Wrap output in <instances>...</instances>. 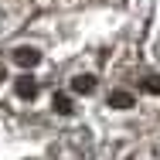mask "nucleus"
Returning a JSON list of instances; mask_svg holds the SVG:
<instances>
[{"label":"nucleus","instance_id":"obj_1","mask_svg":"<svg viewBox=\"0 0 160 160\" xmlns=\"http://www.w3.org/2000/svg\"><path fill=\"white\" fill-rule=\"evenodd\" d=\"M10 58L21 65V68H34V65L41 62V51H38V48H28V44H21V48H14Z\"/></svg>","mask_w":160,"mask_h":160},{"label":"nucleus","instance_id":"obj_2","mask_svg":"<svg viewBox=\"0 0 160 160\" xmlns=\"http://www.w3.org/2000/svg\"><path fill=\"white\" fill-rule=\"evenodd\" d=\"M14 92H17L21 99H34L38 96V82H34L31 75H21V78L14 82Z\"/></svg>","mask_w":160,"mask_h":160},{"label":"nucleus","instance_id":"obj_3","mask_svg":"<svg viewBox=\"0 0 160 160\" xmlns=\"http://www.w3.org/2000/svg\"><path fill=\"white\" fill-rule=\"evenodd\" d=\"M72 92H78V96L96 92V78H92V75H75V78H72Z\"/></svg>","mask_w":160,"mask_h":160},{"label":"nucleus","instance_id":"obj_4","mask_svg":"<svg viewBox=\"0 0 160 160\" xmlns=\"http://www.w3.org/2000/svg\"><path fill=\"white\" fill-rule=\"evenodd\" d=\"M109 106L112 109H129V106H136V99L129 96L126 89H116V92H109Z\"/></svg>","mask_w":160,"mask_h":160},{"label":"nucleus","instance_id":"obj_5","mask_svg":"<svg viewBox=\"0 0 160 160\" xmlns=\"http://www.w3.org/2000/svg\"><path fill=\"white\" fill-rule=\"evenodd\" d=\"M55 112H58V116H72V112H75V102L65 96V92H58V96H55Z\"/></svg>","mask_w":160,"mask_h":160},{"label":"nucleus","instance_id":"obj_6","mask_svg":"<svg viewBox=\"0 0 160 160\" xmlns=\"http://www.w3.org/2000/svg\"><path fill=\"white\" fill-rule=\"evenodd\" d=\"M140 89L150 92V96H160V75H147V78L140 82Z\"/></svg>","mask_w":160,"mask_h":160},{"label":"nucleus","instance_id":"obj_7","mask_svg":"<svg viewBox=\"0 0 160 160\" xmlns=\"http://www.w3.org/2000/svg\"><path fill=\"white\" fill-rule=\"evenodd\" d=\"M0 78H7V75H3V65H0Z\"/></svg>","mask_w":160,"mask_h":160}]
</instances>
